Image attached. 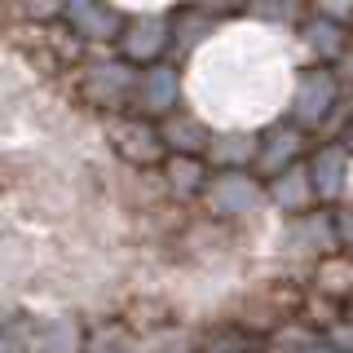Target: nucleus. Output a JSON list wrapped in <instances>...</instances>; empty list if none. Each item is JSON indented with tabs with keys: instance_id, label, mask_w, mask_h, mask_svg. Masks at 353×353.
<instances>
[{
	"instance_id": "f257e3e1",
	"label": "nucleus",
	"mask_w": 353,
	"mask_h": 353,
	"mask_svg": "<svg viewBox=\"0 0 353 353\" xmlns=\"http://www.w3.org/2000/svg\"><path fill=\"white\" fill-rule=\"evenodd\" d=\"M340 75L331 66H296V80H292V97H287V110L283 119H292L296 128L314 132V128H327L340 119Z\"/></svg>"
},
{
	"instance_id": "423d86ee",
	"label": "nucleus",
	"mask_w": 353,
	"mask_h": 353,
	"mask_svg": "<svg viewBox=\"0 0 353 353\" xmlns=\"http://www.w3.org/2000/svg\"><path fill=\"white\" fill-rule=\"evenodd\" d=\"M203 203H208V212L239 221V216H256L261 208H270V190H265V181L256 172H216Z\"/></svg>"
},
{
	"instance_id": "a211bd4d",
	"label": "nucleus",
	"mask_w": 353,
	"mask_h": 353,
	"mask_svg": "<svg viewBox=\"0 0 353 353\" xmlns=\"http://www.w3.org/2000/svg\"><path fill=\"white\" fill-rule=\"evenodd\" d=\"M336 239H340V252L353 256V203L336 208Z\"/></svg>"
},
{
	"instance_id": "f8f14e48",
	"label": "nucleus",
	"mask_w": 353,
	"mask_h": 353,
	"mask_svg": "<svg viewBox=\"0 0 353 353\" xmlns=\"http://www.w3.org/2000/svg\"><path fill=\"white\" fill-rule=\"evenodd\" d=\"M221 18L225 14H212V9H172V53H168V62L172 66L194 62L199 53L212 44V36H221Z\"/></svg>"
},
{
	"instance_id": "412c9836",
	"label": "nucleus",
	"mask_w": 353,
	"mask_h": 353,
	"mask_svg": "<svg viewBox=\"0 0 353 353\" xmlns=\"http://www.w3.org/2000/svg\"><path fill=\"white\" fill-rule=\"evenodd\" d=\"M349 31H353V27H349Z\"/></svg>"
},
{
	"instance_id": "2eb2a0df",
	"label": "nucleus",
	"mask_w": 353,
	"mask_h": 353,
	"mask_svg": "<svg viewBox=\"0 0 353 353\" xmlns=\"http://www.w3.org/2000/svg\"><path fill=\"white\" fill-rule=\"evenodd\" d=\"M159 132H163V146H168V154L208 159L212 137H216V124H208L199 110H176L172 119H163V124H159Z\"/></svg>"
},
{
	"instance_id": "0eeeda50",
	"label": "nucleus",
	"mask_w": 353,
	"mask_h": 353,
	"mask_svg": "<svg viewBox=\"0 0 353 353\" xmlns=\"http://www.w3.org/2000/svg\"><path fill=\"white\" fill-rule=\"evenodd\" d=\"M309 132L296 128L292 119H270L261 128V159H256V176L261 181H274V176L292 172L296 163L309 159Z\"/></svg>"
},
{
	"instance_id": "39448f33",
	"label": "nucleus",
	"mask_w": 353,
	"mask_h": 353,
	"mask_svg": "<svg viewBox=\"0 0 353 353\" xmlns=\"http://www.w3.org/2000/svg\"><path fill=\"white\" fill-rule=\"evenodd\" d=\"M309 176L323 208H345V199L353 194V141H323L309 154Z\"/></svg>"
},
{
	"instance_id": "1a4fd4ad",
	"label": "nucleus",
	"mask_w": 353,
	"mask_h": 353,
	"mask_svg": "<svg viewBox=\"0 0 353 353\" xmlns=\"http://www.w3.org/2000/svg\"><path fill=\"white\" fill-rule=\"evenodd\" d=\"M62 22L71 27V36L80 44L102 49V44H119V36H124V27H128V9L102 5V0H71V5L62 9Z\"/></svg>"
},
{
	"instance_id": "20e7f679",
	"label": "nucleus",
	"mask_w": 353,
	"mask_h": 353,
	"mask_svg": "<svg viewBox=\"0 0 353 353\" xmlns=\"http://www.w3.org/2000/svg\"><path fill=\"white\" fill-rule=\"evenodd\" d=\"M292 49L301 58V66H331L336 71L345 62V53L353 49V31L309 9V18L292 31Z\"/></svg>"
},
{
	"instance_id": "ddd939ff",
	"label": "nucleus",
	"mask_w": 353,
	"mask_h": 353,
	"mask_svg": "<svg viewBox=\"0 0 353 353\" xmlns=\"http://www.w3.org/2000/svg\"><path fill=\"white\" fill-rule=\"evenodd\" d=\"M265 190H270V208L283 221H301L309 212H318V190H314V176H309V159L296 163L292 172L265 181Z\"/></svg>"
},
{
	"instance_id": "f03ea898",
	"label": "nucleus",
	"mask_w": 353,
	"mask_h": 353,
	"mask_svg": "<svg viewBox=\"0 0 353 353\" xmlns=\"http://www.w3.org/2000/svg\"><path fill=\"white\" fill-rule=\"evenodd\" d=\"M119 58L137 71L146 66L168 62L172 53V9H141V14H128V27L119 36Z\"/></svg>"
},
{
	"instance_id": "f3484780",
	"label": "nucleus",
	"mask_w": 353,
	"mask_h": 353,
	"mask_svg": "<svg viewBox=\"0 0 353 353\" xmlns=\"http://www.w3.org/2000/svg\"><path fill=\"white\" fill-rule=\"evenodd\" d=\"M314 292L349 309V305H353V256L336 252V256L318 261V265H314Z\"/></svg>"
},
{
	"instance_id": "6e6552de",
	"label": "nucleus",
	"mask_w": 353,
	"mask_h": 353,
	"mask_svg": "<svg viewBox=\"0 0 353 353\" xmlns=\"http://www.w3.org/2000/svg\"><path fill=\"white\" fill-rule=\"evenodd\" d=\"M181 93H185V80H181V66L172 62H159V66H146L137 80V97H132V115L141 119H154V124H163V119H172L181 106Z\"/></svg>"
},
{
	"instance_id": "9b49d317",
	"label": "nucleus",
	"mask_w": 353,
	"mask_h": 353,
	"mask_svg": "<svg viewBox=\"0 0 353 353\" xmlns=\"http://www.w3.org/2000/svg\"><path fill=\"white\" fill-rule=\"evenodd\" d=\"M106 137H110V146H115L119 154H124L128 163H159L163 168V159H168V146H163V132L154 119H141V115H119V119H110L106 124Z\"/></svg>"
},
{
	"instance_id": "7ed1b4c3",
	"label": "nucleus",
	"mask_w": 353,
	"mask_h": 353,
	"mask_svg": "<svg viewBox=\"0 0 353 353\" xmlns=\"http://www.w3.org/2000/svg\"><path fill=\"white\" fill-rule=\"evenodd\" d=\"M137 80L141 71L137 66H128L124 58H106V62H88L84 75H80V93L88 106L97 110H110V115H132V97H137Z\"/></svg>"
},
{
	"instance_id": "4468645a",
	"label": "nucleus",
	"mask_w": 353,
	"mask_h": 353,
	"mask_svg": "<svg viewBox=\"0 0 353 353\" xmlns=\"http://www.w3.org/2000/svg\"><path fill=\"white\" fill-rule=\"evenodd\" d=\"M261 159V128H216L208 168L212 172H256Z\"/></svg>"
},
{
	"instance_id": "6ab92c4d",
	"label": "nucleus",
	"mask_w": 353,
	"mask_h": 353,
	"mask_svg": "<svg viewBox=\"0 0 353 353\" xmlns=\"http://www.w3.org/2000/svg\"><path fill=\"white\" fill-rule=\"evenodd\" d=\"M336 75H340V84H345V93H353V49L345 53V62L336 66Z\"/></svg>"
},
{
	"instance_id": "dca6fc26",
	"label": "nucleus",
	"mask_w": 353,
	"mask_h": 353,
	"mask_svg": "<svg viewBox=\"0 0 353 353\" xmlns=\"http://www.w3.org/2000/svg\"><path fill=\"white\" fill-rule=\"evenodd\" d=\"M163 190L176 194V199H203L208 185H212V168H208V159H190V154H168L163 159Z\"/></svg>"
},
{
	"instance_id": "aec40b11",
	"label": "nucleus",
	"mask_w": 353,
	"mask_h": 353,
	"mask_svg": "<svg viewBox=\"0 0 353 353\" xmlns=\"http://www.w3.org/2000/svg\"><path fill=\"white\" fill-rule=\"evenodd\" d=\"M345 318H349V323H353V305H349V309H345Z\"/></svg>"
},
{
	"instance_id": "9d476101",
	"label": "nucleus",
	"mask_w": 353,
	"mask_h": 353,
	"mask_svg": "<svg viewBox=\"0 0 353 353\" xmlns=\"http://www.w3.org/2000/svg\"><path fill=\"white\" fill-rule=\"evenodd\" d=\"M283 252L287 256H305V261H327L340 252L336 239V212L331 208H318L301 221H283Z\"/></svg>"
}]
</instances>
